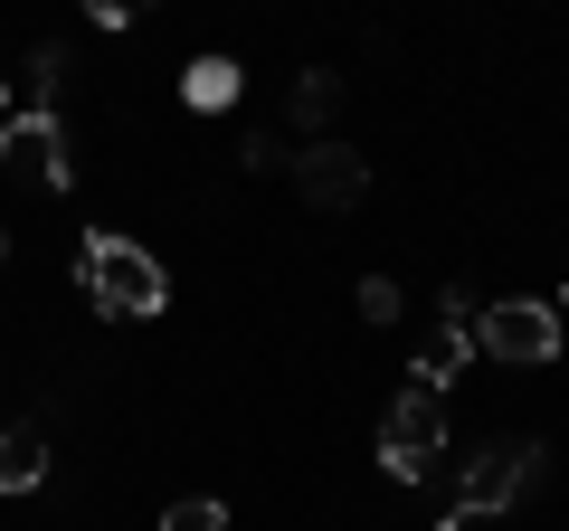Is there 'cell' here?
I'll return each instance as SVG.
<instances>
[{
  "label": "cell",
  "instance_id": "1",
  "mask_svg": "<svg viewBox=\"0 0 569 531\" xmlns=\"http://www.w3.org/2000/svg\"><path fill=\"white\" fill-rule=\"evenodd\" d=\"M77 285L96 294V313H114V323H152V313L171 304L162 257L142 238H123V228H96V238L77 247Z\"/></svg>",
  "mask_w": 569,
  "mask_h": 531
},
{
  "label": "cell",
  "instance_id": "2",
  "mask_svg": "<svg viewBox=\"0 0 569 531\" xmlns=\"http://www.w3.org/2000/svg\"><path fill=\"white\" fill-rule=\"evenodd\" d=\"M541 474H550V455L531 447V437H493V447H475L466 474H456V512H466V522H485V512H522L531 493H541Z\"/></svg>",
  "mask_w": 569,
  "mask_h": 531
},
{
  "label": "cell",
  "instance_id": "3",
  "mask_svg": "<svg viewBox=\"0 0 569 531\" xmlns=\"http://www.w3.org/2000/svg\"><path fill=\"white\" fill-rule=\"evenodd\" d=\"M560 342H569V332H560V313H550L541 294H503V304L475 313V351L503 361V370H550Z\"/></svg>",
  "mask_w": 569,
  "mask_h": 531
},
{
  "label": "cell",
  "instance_id": "4",
  "mask_svg": "<svg viewBox=\"0 0 569 531\" xmlns=\"http://www.w3.org/2000/svg\"><path fill=\"white\" fill-rule=\"evenodd\" d=\"M437 455H447V399L437 389H399L380 418V474L389 484H427Z\"/></svg>",
  "mask_w": 569,
  "mask_h": 531
},
{
  "label": "cell",
  "instance_id": "5",
  "mask_svg": "<svg viewBox=\"0 0 569 531\" xmlns=\"http://www.w3.org/2000/svg\"><path fill=\"white\" fill-rule=\"evenodd\" d=\"M0 162L20 171V181H39V190H67V181H77L58 114H10V123H0Z\"/></svg>",
  "mask_w": 569,
  "mask_h": 531
},
{
  "label": "cell",
  "instance_id": "6",
  "mask_svg": "<svg viewBox=\"0 0 569 531\" xmlns=\"http://www.w3.org/2000/svg\"><path fill=\"white\" fill-rule=\"evenodd\" d=\"M295 190H305L313 209H361L370 200V162L351 143H313L305 162H295Z\"/></svg>",
  "mask_w": 569,
  "mask_h": 531
},
{
  "label": "cell",
  "instance_id": "7",
  "mask_svg": "<svg viewBox=\"0 0 569 531\" xmlns=\"http://www.w3.org/2000/svg\"><path fill=\"white\" fill-rule=\"evenodd\" d=\"M466 370H475V323H437L427 351H418V370H408V389H437L447 399V380H466Z\"/></svg>",
  "mask_w": 569,
  "mask_h": 531
},
{
  "label": "cell",
  "instance_id": "8",
  "mask_svg": "<svg viewBox=\"0 0 569 531\" xmlns=\"http://www.w3.org/2000/svg\"><path fill=\"white\" fill-rule=\"evenodd\" d=\"M39 484H48V437L0 428V493H39Z\"/></svg>",
  "mask_w": 569,
  "mask_h": 531
},
{
  "label": "cell",
  "instance_id": "9",
  "mask_svg": "<svg viewBox=\"0 0 569 531\" xmlns=\"http://www.w3.org/2000/svg\"><path fill=\"white\" fill-rule=\"evenodd\" d=\"M238 58H190V77H181V96L200 104V114H228V104H238Z\"/></svg>",
  "mask_w": 569,
  "mask_h": 531
},
{
  "label": "cell",
  "instance_id": "10",
  "mask_svg": "<svg viewBox=\"0 0 569 531\" xmlns=\"http://www.w3.org/2000/svg\"><path fill=\"white\" fill-rule=\"evenodd\" d=\"M332 104H342V77H323V67H313V77H295V123H305V133H323Z\"/></svg>",
  "mask_w": 569,
  "mask_h": 531
},
{
  "label": "cell",
  "instance_id": "11",
  "mask_svg": "<svg viewBox=\"0 0 569 531\" xmlns=\"http://www.w3.org/2000/svg\"><path fill=\"white\" fill-rule=\"evenodd\" d=\"M162 531H228V503L219 493H181V503L162 512Z\"/></svg>",
  "mask_w": 569,
  "mask_h": 531
},
{
  "label": "cell",
  "instance_id": "12",
  "mask_svg": "<svg viewBox=\"0 0 569 531\" xmlns=\"http://www.w3.org/2000/svg\"><path fill=\"white\" fill-rule=\"evenodd\" d=\"M58 86H67V58H58V48H39V58H29V114H48Z\"/></svg>",
  "mask_w": 569,
  "mask_h": 531
},
{
  "label": "cell",
  "instance_id": "13",
  "mask_svg": "<svg viewBox=\"0 0 569 531\" xmlns=\"http://www.w3.org/2000/svg\"><path fill=\"white\" fill-rule=\"evenodd\" d=\"M361 323H399V285L389 275H361Z\"/></svg>",
  "mask_w": 569,
  "mask_h": 531
},
{
  "label": "cell",
  "instance_id": "14",
  "mask_svg": "<svg viewBox=\"0 0 569 531\" xmlns=\"http://www.w3.org/2000/svg\"><path fill=\"white\" fill-rule=\"evenodd\" d=\"M437 531H475V522H466V512H447V522H437Z\"/></svg>",
  "mask_w": 569,
  "mask_h": 531
},
{
  "label": "cell",
  "instance_id": "15",
  "mask_svg": "<svg viewBox=\"0 0 569 531\" xmlns=\"http://www.w3.org/2000/svg\"><path fill=\"white\" fill-rule=\"evenodd\" d=\"M550 313H560V332H569V285H560V304H550Z\"/></svg>",
  "mask_w": 569,
  "mask_h": 531
},
{
  "label": "cell",
  "instance_id": "16",
  "mask_svg": "<svg viewBox=\"0 0 569 531\" xmlns=\"http://www.w3.org/2000/svg\"><path fill=\"white\" fill-rule=\"evenodd\" d=\"M0 123H10V86H0Z\"/></svg>",
  "mask_w": 569,
  "mask_h": 531
}]
</instances>
